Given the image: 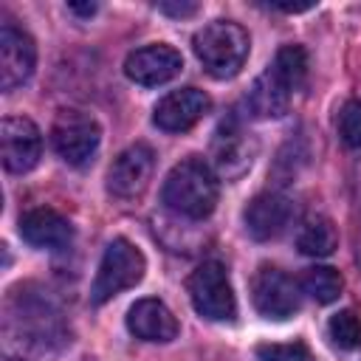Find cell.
I'll return each mask as SVG.
<instances>
[{
  "label": "cell",
  "mask_w": 361,
  "mask_h": 361,
  "mask_svg": "<svg viewBox=\"0 0 361 361\" xmlns=\"http://www.w3.org/2000/svg\"><path fill=\"white\" fill-rule=\"evenodd\" d=\"M68 8H71L73 14H79V17H90V14H96L99 6H96V3H71Z\"/></svg>",
  "instance_id": "cb8c5ba5"
},
{
  "label": "cell",
  "mask_w": 361,
  "mask_h": 361,
  "mask_svg": "<svg viewBox=\"0 0 361 361\" xmlns=\"http://www.w3.org/2000/svg\"><path fill=\"white\" fill-rule=\"evenodd\" d=\"M144 271H147V259H144L141 248L124 237H116L102 254V262H99V271L93 279V290H90L93 305H104L107 299L118 296L121 290L135 288L144 279Z\"/></svg>",
  "instance_id": "3957f363"
},
{
  "label": "cell",
  "mask_w": 361,
  "mask_h": 361,
  "mask_svg": "<svg viewBox=\"0 0 361 361\" xmlns=\"http://www.w3.org/2000/svg\"><path fill=\"white\" fill-rule=\"evenodd\" d=\"M259 361H316L307 344L302 341H288V344H259L257 347Z\"/></svg>",
  "instance_id": "7402d4cb"
},
{
  "label": "cell",
  "mask_w": 361,
  "mask_h": 361,
  "mask_svg": "<svg viewBox=\"0 0 361 361\" xmlns=\"http://www.w3.org/2000/svg\"><path fill=\"white\" fill-rule=\"evenodd\" d=\"M358 262H361V228H358Z\"/></svg>",
  "instance_id": "d4e9b609"
},
{
  "label": "cell",
  "mask_w": 361,
  "mask_h": 361,
  "mask_svg": "<svg viewBox=\"0 0 361 361\" xmlns=\"http://www.w3.org/2000/svg\"><path fill=\"white\" fill-rule=\"evenodd\" d=\"M212 110V99L209 93H203L200 87H180L166 93L155 110H152V121L158 130L164 133H186L192 130L206 113Z\"/></svg>",
  "instance_id": "30bf717a"
},
{
  "label": "cell",
  "mask_w": 361,
  "mask_h": 361,
  "mask_svg": "<svg viewBox=\"0 0 361 361\" xmlns=\"http://www.w3.org/2000/svg\"><path fill=\"white\" fill-rule=\"evenodd\" d=\"M336 127H338V138L344 147L361 149V99H350L341 104Z\"/></svg>",
  "instance_id": "44dd1931"
},
{
  "label": "cell",
  "mask_w": 361,
  "mask_h": 361,
  "mask_svg": "<svg viewBox=\"0 0 361 361\" xmlns=\"http://www.w3.org/2000/svg\"><path fill=\"white\" fill-rule=\"evenodd\" d=\"M338 245V234L330 217L324 214H310L302 220L296 231V248L305 257H330Z\"/></svg>",
  "instance_id": "e0dca14e"
},
{
  "label": "cell",
  "mask_w": 361,
  "mask_h": 361,
  "mask_svg": "<svg viewBox=\"0 0 361 361\" xmlns=\"http://www.w3.org/2000/svg\"><path fill=\"white\" fill-rule=\"evenodd\" d=\"M327 333L336 347L341 350H358L361 347V319L353 310H338L327 322Z\"/></svg>",
  "instance_id": "ffe728a7"
},
{
  "label": "cell",
  "mask_w": 361,
  "mask_h": 361,
  "mask_svg": "<svg viewBox=\"0 0 361 361\" xmlns=\"http://www.w3.org/2000/svg\"><path fill=\"white\" fill-rule=\"evenodd\" d=\"M195 56L214 79H231L248 59V31L234 20H214L192 37Z\"/></svg>",
  "instance_id": "7a4b0ae2"
},
{
  "label": "cell",
  "mask_w": 361,
  "mask_h": 361,
  "mask_svg": "<svg viewBox=\"0 0 361 361\" xmlns=\"http://www.w3.org/2000/svg\"><path fill=\"white\" fill-rule=\"evenodd\" d=\"M20 237L34 248L59 251V248H65L71 243L73 228L59 212L39 206V209H31V212H25L20 217Z\"/></svg>",
  "instance_id": "9a60e30c"
},
{
  "label": "cell",
  "mask_w": 361,
  "mask_h": 361,
  "mask_svg": "<svg viewBox=\"0 0 361 361\" xmlns=\"http://www.w3.org/2000/svg\"><path fill=\"white\" fill-rule=\"evenodd\" d=\"M158 11L169 17H192L197 11V3H158Z\"/></svg>",
  "instance_id": "603a6c76"
},
{
  "label": "cell",
  "mask_w": 361,
  "mask_h": 361,
  "mask_svg": "<svg viewBox=\"0 0 361 361\" xmlns=\"http://www.w3.org/2000/svg\"><path fill=\"white\" fill-rule=\"evenodd\" d=\"M290 99H293V87L268 65L254 79V85L245 96V104H248V113L254 118H279L288 113Z\"/></svg>",
  "instance_id": "2e32d148"
},
{
  "label": "cell",
  "mask_w": 361,
  "mask_h": 361,
  "mask_svg": "<svg viewBox=\"0 0 361 361\" xmlns=\"http://www.w3.org/2000/svg\"><path fill=\"white\" fill-rule=\"evenodd\" d=\"M42 155V135L25 116H6L0 121V158L14 175L31 172Z\"/></svg>",
  "instance_id": "52a82bcc"
},
{
  "label": "cell",
  "mask_w": 361,
  "mask_h": 361,
  "mask_svg": "<svg viewBox=\"0 0 361 361\" xmlns=\"http://www.w3.org/2000/svg\"><path fill=\"white\" fill-rule=\"evenodd\" d=\"M251 299L259 316L282 322L290 319L302 305V285L274 265H262L251 279Z\"/></svg>",
  "instance_id": "8992f818"
},
{
  "label": "cell",
  "mask_w": 361,
  "mask_h": 361,
  "mask_svg": "<svg viewBox=\"0 0 361 361\" xmlns=\"http://www.w3.org/2000/svg\"><path fill=\"white\" fill-rule=\"evenodd\" d=\"M290 217H293L290 200L285 195H276V192L257 195L245 206V212H243L245 231L254 240H274V237H279L290 226Z\"/></svg>",
  "instance_id": "4fadbf2b"
},
{
  "label": "cell",
  "mask_w": 361,
  "mask_h": 361,
  "mask_svg": "<svg viewBox=\"0 0 361 361\" xmlns=\"http://www.w3.org/2000/svg\"><path fill=\"white\" fill-rule=\"evenodd\" d=\"M155 169V152L147 144H133L107 169V192L118 200H133L144 195V189L152 180Z\"/></svg>",
  "instance_id": "ba28073f"
},
{
  "label": "cell",
  "mask_w": 361,
  "mask_h": 361,
  "mask_svg": "<svg viewBox=\"0 0 361 361\" xmlns=\"http://www.w3.org/2000/svg\"><path fill=\"white\" fill-rule=\"evenodd\" d=\"M34 65H37L34 39L25 31L6 23L0 28V87L14 90L25 85L34 73Z\"/></svg>",
  "instance_id": "8fae6325"
},
{
  "label": "cell",
  "mask_w": 361,
  "mask_h": 361,
  "mask_svg": "<svg viewBox=\"0 0 361 361\" xmlns=\"http://www.w3.org/2000/svg\"><path fill=\"white\" fill-rule=\"evenodd\" d=\"M299 285H302V290H305L313 302L330 305V302H336V299L341 296L344 279H341V274H338L336 268H330V265H313V268L305 271V276H302Z\"/></svg>",
  "instance_id": "ac0fdd59"
},
{
  "label": "cell",
  "mask_w": 361,
  "mask_h": 361,
  "mask_svg": "<svg viewBox=\"0 0 361 361\" xmlns=\"http://www.w3.org/2000/svg\"><path fill=\"white\" fill-rule=\"evenodd\" d=\"M217 195H220L217 175L197 155L183 158L180 164H175L169 169L166 180H164V189H161V197H164L166 209L175 212V214H183L189 220L209 217L217 206Z\"/></svg>",
  "instance_id": "6da1fadb"
},
{
  "label": "cell",
  "mask_w": 361,
  "mask_h": 361,
  "mask_svg": "<svg viewBox=\"0 0 361 361\" xmlns=\"http://www.w3.org/2000/svg\"><path fill=\"white\" fill-rule=\"evenodd\" d=\"M212 155H214V166L223 178H240L257 155V141L240 127L237 118H228V121H220V127L214 133Z\"/></svg>",
  "instance_id": "7c38bea8"
},
{
  "label": "cell",
  "mask_w": 361,
  "mask_h": 361,
  "mask_svg": "<svg viewBox=\"0 0 361 361\" xmlns=\"http://www.w3.org/2000/svg\"><path fill=\"white\" fill-rule=\"evenodd\" d=\"M271 68H274V71L293 87V93H296V90L305 85V79H307V54H305L302 45H282V48L276 51Z\"/></svg>",
  "instance_id": "d6986e66"
},
{
  "label": "cell",
  "mask_w": 361,
  "mask_h": 361,
  "mask_svg": "<svg viewBox=\"0 0 361 361\" xmlns=\"http://www.w3.org/2000/svg\"><path fill=\"white\" fill-rule=\"evenodd\" d=\"M127 330L141 341H172L178 336V319L161 299H138L127 310Z\"/></svg>",
  "instance_id": "5bb4252c"
},
{
  "label": "cell",
  "mask_w": 361,
  "mask_h": 361,
  "mask_svg": "<svg viewBox=\"0 0 361 361\" xmlns=\"http://www.w3.org/2000/svg\"><path fill=\"white\" fill-rule=\"evenodd\" d=\"M102 141L99 121L85 110H59L51 124V144L56 155L71 166H85Z\"/></svg>",
  "instance_id": "5b68a950"
},
{
  "label": "cell",
  "mask_w": 361,
  "mask_h": 361,
  "mask_svg": "<svg viewBox=\"0 0 361 361\" xmlns=\"http://www.w3.org/2000/svg\"><path fill=\"white\" fill-rule=\"evenodd\" d=\"M183 68V56L180 51H175L166 42H152L144 45L138 51H133L124 59V73L130 82L141 85V87H158L166 85L169 79H175Z\"/></svg>",
  "instance_id": "9c48e42d"
},
{
  "label": "cell",
  "mask_w": 361,
  "mask_h": 361,
  "mask_svg": "<svg viewBox=\"0 0 361 361\" xmlns=\"http://www.w3.org/2000/svg\"><path fill=\"white\" fill-rule=\"evenodd\" d=\"M186 290H189V302L197 310V316L209 322H231L237 316V299H234L223 262L217 259L200 262L189 274Z\"/></svg>",
  "instance_id": "277c9868"
}]
</instances>
